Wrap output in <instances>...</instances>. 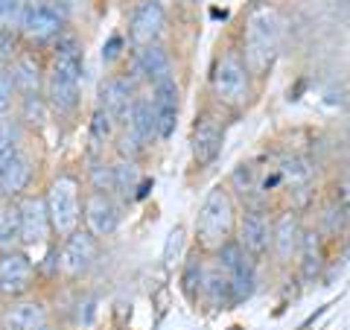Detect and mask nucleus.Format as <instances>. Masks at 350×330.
Listing matches in <instances>:
<instances>
[{
    "mask_svg": "<svg viewBox=\"0 0 350 330\" xmlns=\"http://www.w3.org/2000/svg\"><path fill=\"white\" fill-rule=\"evenodd\" d=\"M82 76H85V50L76 32L64 29L50 44L47 76H44V100L47 108L62 117H73L82 103Z\"/></svg>",
    "mask_w": 350,
    "mask_h": 330,
    "instance_id": "obj_1",
    "label": "nucleus"
},
{
    "mask_svg": "<svg viewBox=\"0 0 350 330\" xmlns=\"http://www.w3.org/2000/svg\"><path fill=\"white\" fill-rule=\"evenodd\" d=\"M237 225H239V207L237 196L231 193L228 184H213L207 196L199 205L196 214V246L207 255H216L222 246L237 240Z\"/></svg>",
    "mask_w": 350,
    "mask_h": 330,
    "instance_id": "obj_2",
    "label": "nucleus"
},
{
    "mask_svg": "<svg viewBox=\"0 0 350 330\" xmlns=\"http://www.w3.org/2000/svg\"><path fill=\"white\" fill-rule=\"evenodd\" d=\"M278 50H280V18L269 3H260L245 18L243 50H239L254 82L266 79V73L278 59Z\"/></svg>",
    "mask_w": 350,
    "mask_h": 330,
    "instance_id": "obj_3",
    "label": "nucleus"
},
{
    "mask_svg": "<svg viewBox=\"0 0 350 330\" xmlns=\"http://www.w3.org/2000/svg\"><path fill=\"white\" fill-rule=\"evenodd\" d=\"M70 24L68 0H24L18 21V32L27 47H44L53 44Z\"/></svg>",
    "mask_w": 350,
    "mask_h": 330,
    "instance_id": "obj_4",
    "label": "nucleus"
},
{
    "mask_svg": "<svg viewBox=\"0 0 350 330\" xmlns=\"http://www.w3.org/2000/svg\"><path fill=\"white\" fill-rule=\"evenodd\" d=\"M211 88L219 105L239 112L251 103L254 97V76L245 68L243 53L239 50H225L222 56L216 59L213 73H211Z\"/></svg>",
    "mask_w": 350,
    "mask_h": 330,
    "instance_id": "obj_5",
    "label": "nucleus"
},
{
    "mask_svg": "<svg viewBox=\"0 0 350 330\" xmlns=\"http://www.w3.org/2000/svg\"><path fill=\"white\" fill-rule=\"evenodd\" d=\"M82 181L73 173H59L50 181L44 202H47V214H50V225H53V237H70L76 228H82Z\"/></svg>",
    "mask_w": 350,
    "mask_h": 330,
    "instance_id": "obj_6",
    "label": "nucleus"
},
{
    "mask_svg": "<svg viewBox=\"0 0 350 330\" xmlns=\"http://www.w3.org/2000/svg\"><path fill=\"white\" fill-rule=\"evenodd\" d=\"M280 190L286 193L292 211L304 214L315 202V164L306 155H283L278 161Z\"/></svg>",
    "mask_w": 350,
    "mask_h": 330,
    "instance_id": "obj_7",
    "label": "nucleus"
},
{
    "mask_svg": "<svg viewBox=\"0 0 350 330\" xmlns=\"http://www.w3.org/2000/svg\"><path fill=\"white\" fill-rule=\"evenodd\" d=\"M96 257H100V240H96L88 228H76L70 237L62 240L59 246V272L64 278H82L94 269Z\"/></svg>",
    "mask_w": 350,
    "mask_h": 330,
    "instance_id": "obj_8",
    "label": "nucleus"
},
{
    "mask_svg": "<svg viewBox=\"0 0 350 330\" xmlns=\"http://www.w3.org/2000/svg\"><path fill=\"white\" fill-rule=\"evenodd\" d=\"M18 205V219H21V249H41L50 243L53 225L47 214V202L41 193H27L15 202Z\"/></svg>",
    "mask_w": 350,
    "mask_h": 330,
    "instance_id": "obj_9",
    "label": "nucleus"
},
{
    "mask_svg": "<svg viewBox=\"0 0 350 330\" xmlns=\"http://www.w3.org/2000/svg\"><path fill=\"white\" fill-rule=\"evenodd\" d=\"M216 263L228 272V278H231L234 301L237 304L248 301L251 295H254V287H257V263L245 255L237 240H231L228 246H222L216 251Z\"/></svg>",
    "mask_w": 350,
    "mask_h": 330,
    "instance_id": "obj_10",
    "label": "nucleus"
},
{
    "mask_svg": "<svg viewBox=\"0 0 350 330\" xmlns=\"http://www.w3.org/2000/svg\"><path fill=\"white\" fill-rule=\"evenodd\" d=\"M237 243L243 246V251L254 263L266 260V255L271 251L269 207H245V214L239 216V225H237Z\"/></svg>",
    "mask_w": 350,
    "mask_h": 330,
    "instance_id": "obj_11",
    "label": "nucleus"
},
{
    "mask_svg": "<svg viewBox=\"0 0 350 330\" xmlns=\"http://www.w3.org/2000/svg\"><path fill=\"white\" fill-rule=\"evenodd\" d=\"M36 287V263L24 249L0 255V292L6 299H24Z\"/></svg>",
    "mask_w": 350,
    "mask_h": 330,
    "instance_id": "obj_12",
    "label": "nucleus"
},
{
    "mask_svg": "<svg viewBox=\"0 0 350 330\" xmlns=\"http://www.w3.org/2000/svg\"><path fill=\"white\" fill-rule=\"evenodd\" d=\"M82 219H85V228L91 231L96 240L114 237L120 228V202L111 193L88 190L82 199Z\"/></svg>",
    "mask_w": 350,
    "mask_h": 330,
    "instance_id": "obj_13",
    "label": "nucleus"
},
{
    "mask_svg": "<svg viewBox=\"0 0 350 330\" xmlns=\"http://www.w3.org/2000/svg\"><path fill=\"white\" fill-rule=\"evenodd\" d=\"M163 32H167V12L163 6L152 3V0H137L129 12V38L135 47H149V44H161Z\"/></svg>",
    "mask_w": 350,
    "mask_h": 330,
    "instance_id": "obj_14",
    "label": "nucleus"
},
{
    "mask_svg": "<svg viewBox=\"0 0 350 330\" xmlns=\"http://www.w3.org/2000/svg\"><path fill=\"white\" fill-rule=\"evenodd\" d=\"M18 100L24 97H41L44 94V76H47V62L38 56L36 47H24L18 53V59L6 68Z\"/></svg>",
    "mask_w": 350,
    "mask_h": 330,
    "instance_id": "obj_15",
    "label": "nucleus"
},
{
    "mask_svg": "<svg viewBox=\"0 0 350 330\" xmlns=\"http://www.w3.org/2000/svg\"><path fill=\"white\" fill-rule=\"evenodd\" d=\"M301 237H304V219L298 211H280L271 219V255L280 266H289L292 260H298L301 251Z\"/></svg>",
    "mask_w": 350,
    "mask_h": 330,
    "instance_id": "obj_16",
    "label": "nucleus"
},
{
    "mask_svg": "<svg viewBox=\"0 0 350 330\" xmlns=\"http://www.w3.org/2000/svg\"><path fill=\"white\" fill-rule=\"evenodd\" d=\"M152 108H155L158 120V140H170L178 126V112H181V85L175 82V76H167L152 85Z\"/></svg>",
    "mask_w": 350,
    "mask_h": 330,
    "instance_id": "obj_17",
    "label": "nucleus"
},
{
    "mask_svg": "<svg viewBox=\"0 0 350 330\" xmlns=\"http://www.w3.org/2000/svg\"><path fill=\"white\" fill-rule=\"evenodd\" d=\"M135 97H137L135 82L123 73H111L100 82V100H96V105H100L105 114H111L114 123L123 129L129 123V112H131Z\"/></svg>",
    "mask_w": 350,
    "mask_h": 330,
    "instance_id": "obj_18",
    "label": "nucleus"
},
{
    "mask_svg": "<svg viewBox=\"0 0 350 330\" xmlns=\"http://www.w3.org/2000/svg\"><path fill=\"white\" fill-rule=\"evenodd\" d=\"M50 325V307L47 301L32 299H12L0 310V330H41Z\"/></svg>",
    "mask_w": 350,
    "mask_h": 330,
    "instance_id": "obj_19",
    "label": "nucleus"
},
{
    "mask_svg": "<svg viewBox=\"0 0 350 330\" xmlns=\"http://www.w3.org/2000/svg\"><path fill=\"white\" fill-rule=\"evenodd\" d=\"M131 82H149L155 85L161 79L172 76V56L163 44H149V47H137L135 59H131V73H126Z\"/></svg>",
    "mask_w": 350,
    "mask_h": 330,
    "instance_id": "obj_20",
    "label": "nucleus"
},
{
    "mask_svg": "<svg viewBox=\"0 0 350 330\" xmlns=\"http://www.w3.org/2000/svg\"><path fill=\"white\" fill-rule=\"evenodd\" d=\"M222 140H225V129L213 114L204 112L202 117H196L190 147H193V158H196L199 167H211V164L219 158V152H222Z\"/></svg>",
    "mask_w": 350,
    "mask_h": 330,
    "instance_id": "obj_21",
    "label": "nucleus"
},
{
    "mask_svg": "<svg viewBox=\"0 0 350 330\" xmlns=\"http://www.w3.org/2000/svg\"><path fill=\"white\" fill-rule=\"evenodd\" d=\"M32 184V155L24 149L0 170V196L9 202H18L21 196L29 193Z\"/></svg>",
    "mask_w": 350,
    "mask_h": 330,
    "instance_id": "obj_22",
    "label": "nucleus"
},
{
    "mask_svg": "<svg viewBox=\"0 0 350 330\" xmlns=\"http://www.w3.org/2000/svg\"><path fill=\"white\" fill-rule=\"evenodd\" d=\"M298 272L306 283L321 278V272H324V234L319 228H304L301 251H298Z\"/></svg>",
    "mask_w": 350,
    "mask_h": 330,
    "instance_id": "obj_23",
    "label": "nucleus"
},
{
    "mask_svg": "<svg viewBox=\"0 0 350 330\" xmlns=\"http://www.w3.org/2000/svg\"><path fill=\"white\" fill-rule=\"evenodd\" d=\"M228 187H231V193H237L245 202V207H269V199L260 190V170L254 164H239L231 173Z\"/></svg>",
    "mask_w": 350,
    "mask_h": 330,
    "instance_id": "obj_24",
    "label": "nucleus"
},
{
    "mask_svg": "<svg viewBox=\"0 0 350 330\" xmlns=\"http://www.w3.org/2000/svg\"><path fill=\"white\" fill-rule=\"evenodd\" d=\"M129 131H135L137 140L144 144L146 149L158 140V120H155V108H152V100L149 97H135L131 103V112H129V123L123 126Z\"/></svg>",
    "mask_w": 350,
    "mask_h": 330,
    "instance_id": "obj_25",
    "label": "nucleus"
},
{
    "mask_svg": "<svg viewBox=\"0 0 350 330\" xmlns=\"http://www.w3.org/2000/svg\"><path fill=\"white\" fill-rule=\"evenodd\" d=\"M202 299L211 304L213 310H231V307H237L231 278H228V272L219 266V263H216V266H211V269H204Z\"/></svg>",
    "mask_w": 350,
    "mask_h": 330,
    "instance_id": "obj_26",
    "label": "nucleus"
},
{
    "mask_svg": "<svg viewBox=\"0 0 350 330\" xmlns=\"http://www.w3.org/2000/svg\"><path fill=\"white\" fill-rule=\"evenodd\" d=\"M24 149H27L24 147V123L12 114L0 117V170Z\"/></svg>",
    "mask_w": 350,
    "mask_h": 330,
    "instance_id": "obj_27",
    "label": "nucleus"
},
{
    "mask_svg": "<svg viewBox=\"0 0 350 330\" xmlns=\"http://www.w3.org/2000/svg\"><path fill=\"white\" fill-rule=\"evenodd\" d=\"M111 173H114V199L117 202H135L137 184H140L137 164L117 158V161H111Z\"/></svg>",
    "mask_w": 350,
    "mask_h": 330,
    "instance_id": "obj_28",
    "label": "nucleus"
},
{
    "mask_svg": "<svg viewBox=\"0 0 350 330\" xmlns=\"http://www.w3.org/2000/svg\"><path fill=\"white\" fill-rule=\"evenodd\" d=\"M15 249H21V219H18V205L9 202V207L0 214V255Z\"/></svg>",
    "mask_w": 350,
    "mask_h": 330,
    "instance_id": "obj_29",
    "label": "nucleus"
},
{
    "mask_svg": "<svg viewBox=\"0 0 350 330\" xmlns=\"http://www.w3.org/2000/svg\"><path fill=\"white\" fill-rule=\"evenodd\" d=\"M88 131H91V140L96 147H103V144H111V140L117 138V131L120 126L111 120V114H105L100 105L94 108V114H91V123H88Z\"/></svg>",
    "mask_w": 350,
    "mask_h": 330,
    "instance_id": "obj_30",
    "label": "nucleus"
},
{
    "mask_svg": "<svg viewBox=\"0 0 350 330\" xmlns=\"http://www.w3.org/2000/svg\"><path fill=\"white\" fill-rule=\"evenodd\" d=\"M27 44L24 38H21V32L12 29V27H0V68H9L15 59H18V53L24 50Z\"/></svg>",
    "mask_w": 350,
    "mask_h": 330,
    "instance_id": "obj_31",
    "label": "nucleus"
},
{
    "mask_svg": "<svg viewBox=\"0 0 350 330\" xmlns=\"http://www.w3.org/2000/svg\"><path fill=\"white\" fill-rule=\"evenodd\" d=\"M88 184H91V190H96V193H111L114 196V173H111V164L94 161L91 170H88Z\"/></svg>",
    "mask_w": 350,
    "mask_h": 330,
    "instance_id": "obj_32",
    "label": "nucleus"
},
{
    "mask_svg": "<svg viewBox=\"0 0 350 330\" xmlns=\"http://www.w3.org/2000/svg\"><path fill=\"white\" fill-rule=\"evenodd\" d=\"M202 283H204V266H202V260H190L187 266H184V272H181V287H184V292H187L190 301H196L202 295Z\"/></svg>",
    "mask_w": 350,
    "mask_h": 330,
    "instance_id": "obj_33",
    "label": "nucleus"
},
{
    "mask_svg": "<svg viewBox=\"0 0 350 330\" xmlns=\"http://www.w3.org/2000/svg\"><path fill=\"white\" fill-rule=\"evenodd\" d=\"M114 140H117V152H120V158H126V161H135V164H137V158L146 152V147L140 144L137 135H135V131H129V129H120Z\"/></svg>",
    "mask_w": 350,
    "mask_h": 330,
    "instance_id": "obj_34",
    "label": "nucleus"
},
{
    "mask_svg": "<svg viewBox=\"0 0 350 330\" xmlns=\"http://www.w3.org/2000/svg\"><path fill=\"white\" fill-rule=\"evenodd\" d=\"M15 100H18V94H15V88H12V79H9L6 71H0V117L12 114Z\"/></svg>",
    "mask_w": 350,
    "mask_h": 330,
    "instance_id": "obj_35",
    "label": "nucleus"
},
{
    "mask_svg": "<svg viewBox=\"0 0 350 330\" xmlns=\"http://www.w3.org/2000/svg\"><path fill=\"white\" fill-rule=\"evenodd\" d=\"M21 9H24V0H0V27L18 29Z\"/></svg>",
    "mask_w": 350,
    "mask_h": 330,
    "instance_id": "obj_36",
    "label": "nucleus"
},
{
    "mask_svg": "<svg viewBox=\"0 0 350 330\" xmlns=\"http://www.w3.org/2000/svg\"><path fill=\"white\" fill-rule=\"evenodd\" d=\"M181 249H184V228L178 225V228H172L170 237H167V246H163V263H170L172 266V263L178 260Z\"/></svg>",
    "mask_w": 350,
    "mask_h": 330,
    "instance_id": "obj_37",
    "label": "nucleus"
},
{
    "mask_svg": "<svg viewBox=\"0 0 350 330\" xmlns=\"http://www.w3.org/2000/svg\"><path fill=\"white\" fill-rule=\"evenodd\" d=\"M330 202L338 205L342 211L350 214V179H342V181H336L333 184V190H330Z\"/></svg>",
    "mask_w": 350,
    "mask_h": 330,
    "instance_id": "obj_38",
    "label": "nucleus"
},
{
    "mask_svg": "<svg viewBox=\"0 0 350 330\" xmlns=\"http://www.w3.org/2000/svg\"><path fill=\"white\" fill-rule=\"evenodd\" d=\"M120 56H123V36H111V41L103 47V62L105 64H111V62H117Z\"/></svg>",
    "mask_w": 350,
    "mask_h": 330,
    "instance_id": "obj_39",
    "label": "nucleus"
},
{
    "mask_svg": "<svg viewBox=\"0 0 350 330\" xmlns=\"http://www.w3.org/2000/svg\"><path fill=\"white\" fill-rule=\"evenodd\" d=\"M152 3H158V6H167V3H170V0H152Z\"/></svg>",
    "mask_w": 350,
    "mask_h": 330,
    "instance_id": "obj_40",
    "label": "nucleus"
},
{
    "mask_svg": "<svg viewBox=\"0 0 350 330\" xmlns=\"http://www.w3.org/2000/svg\"><path fill=\"white\" fill-rule=\"evenodd\" d=\"M3 299H6V295H3V292H0V307H3Z\"/></svg>",
    "mask_w": 350,
    "mask_h": 330,
    "instance_id": "obj_41",
    "label": "nucleus"
},
{
    "mask_svg": "<svg viewBox=\"0 0 350 330\" xmlns=\"http://www.w3.org/2000/svg\"><path fill=\"white\" fill-rule=\"evenodd\" d=\"M41 330H56V327H53V325H47V327H41Z\"/></svg>",
    "mask_w": 350,
    "mask_h": 330,
    "instance_id": "obj_42",
    "label": "nucleus"
},
{
    "mask_svg": "<svg viewBox=\"0 0 350 330\" xmlns=\"http://www.w3.org/2000/svg\"><path fill=\"white\" fill-rule=\"evenodd\" d=\"M187 3H193V0H187Z\"/></svg>",
    "mask_w": 350,
    "mask_h": 330,
    "instance_id": "obj_43",
    "label": "nucleus"
},
{
    "mask_svg": "<svg viewBox=\"0 0 350 330\" xmlns=\"http://www.w3.org/2000/svg\"><path fill=\"white\" fill-rule=\"evenodd\" d=\"M0 71H3V68H0Z\"/></svg>",
    "mask_w": 350,
    "mask_h": 330,
    "instance_id": "obj_44",
    "label": "nucleus"
}]
</instances>
